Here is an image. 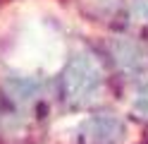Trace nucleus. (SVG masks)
Segmentation results:
<instances>
[{"label": "nucleus", "instance_id": "nucleus-1", "mask_svg": "<svg viewBox=\"0 0 148 144\" xmlns=\"http://www.w3.org/2000/svg\"><path fill=\"white\" fill-rule=\"evenodd\" d=\"M103 89V67L88 51H77L60 74V96L69 108L91 103Z\"/></svg>", "mask_w": 148, "mask_h": 144}, {"label": "nucleus", "instance_id": "nucleus-2", "mask_svg": "<svg viewBox=\"0 0 148 144\" xmlns=\"http://www.w3.org/2000/svg\"><path fill=\"white\" fill-rule=\"evenodd\" d=\"M127 134L124 122L117 115H93L79 125V142L81 144H119Z\"/></svg>", "mask_w": 148, "mask_h": 144}, {"label": "nucleus", "instance_id": "nucleus-3", "mask_svg": "<svg viewBox=\"0 0 148 144\" xmlns=\"http://www.w3.org/2000/svg\"><path fill=\"white\" fill-rule=\"evenodd\" d=\"M38 82L36 79H29V77H10L5 79L3 84V91L7 96V101L17 108H29V106L36 101L38 96Z\"/></svg>", "mask_w": 148, "mask_h": 144}, {"label": "nucleus", "instance_id": "nucleus-4", "mask_svg": "<svg viewBox=\"0 0 148 144\" xmlns=\"http://www.w3.org/2000/svg\"><path fill=\"white\" fill-rule=\"evenodd\" d=\"M115 55L119 58V63H129V67H141V53H138V48L136 46H132V43H117L115 46Z\"/></svg>", "mask_w": 148, "mask_h": 144}, {"label": "nucleus", "instance_id": "nucleus-5", "mask_svg": "<svg viewBox=\"0 0 148 144\" xmlns=\"http://www.w3.org/2000/svg\"><path fill=\"white\" fill-rule=\"evenodd\" d=\"M134 111L141 118H148V77L138 84V89L134 94Z\"/></svg>", "mask_w": 148, "mask_h": 144}]
</instances>
